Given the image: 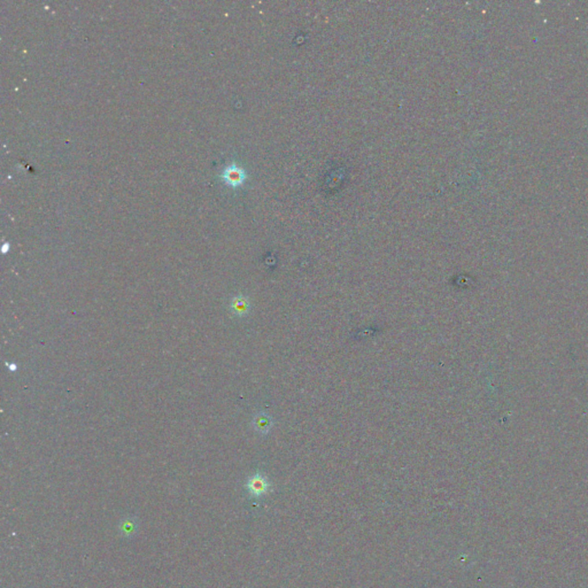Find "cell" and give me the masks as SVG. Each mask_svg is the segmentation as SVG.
I'll return each mask as SVG.
<instances>
[{
    "mask_svg": "<svg viewBox=\"0 0 588 588\" xmlns=\"http://www.w3.org/2000/svg\"><path fill=\"white\" fill-rule=\"evenodd\" d=\"M223 178L225 179L227 184L238 185L242 179V173L237 167H227L223 173Z\"/></svg>",
    "mask_w": 588,
    "mask_h": 588,
    "instance_id": "5b68a950",
    "label": "cell"
},
{
    "mask_svg": "<svg viewBox=\"0 0 588 588\" xmlns=\"http://www.w3.org/2000/svg\"><path fill=\"white\" fill-rule=\"evenodd\" d=\"M137 518L136 517H126L120 523L119 530L122 536H132L137 531Z\"/></svg>",
    "mask_w": 588,
    "mask_h": 588,
    "instance_id": "277c9868",
    "label": "cell"
},
{
    "mask_svg": "<svg viewBox=\"0 0 588 588\" xmlns=\"http://www.w3.org/2000/svg\"><path fill=\"white\" fill-rule=\"evenodd\" d=\"M253 425H254V429L260 433H267L269 432V430L271 429L273 420H271L270 416H268L267 414L260 413L259 415L254 417Z\"/></svg>",
    "mask_w": 588,
    "mask_h": 588,
    "instance_id": "3957f363",
    "label": "cell"
},
{
    "mask_svg": "<svg viewBox=\"0 0 588 588\" xmlns=\"http://www.w3.org/2000/svg\"><path fill=\"white\" fill-rule=\"evenodd\" d=\"M231 311L237 316H242L247 314L249 311V301L247 298L242 295H237L232 299L231 305H230Z\"/></svg>",
    "mask_w": 588,
    "mask_h": 588,
    "instance_id": "7a4b0ae2",
    "label": "cell"
},
{
    "mask_svg": "<svg viewBox=\"0 0 588 588\" xmlns=\"http://www.w3.org/2000/svg\"><path fill=\"white\" fill-rule=\"evenodd\" d=\"M246 488H247L248 493L252 496L259 498V496L264 495L265 493H268L270 488V484L263 475H261V473H255L254 476H252L251 478L247 480V483H246Z\"/></svg>",
    "mask_w": 588,
    "mask_h": 588,
    "instance_id": "6da1fadb",
    "label": "cell"
}]
</instances>
